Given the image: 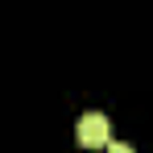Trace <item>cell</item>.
Listing matches in <instances>:
<instances>
[{"mask_svg": "<svg viewBox=\"0 0 153 153\" xmlns=\"http://www.w3.org/2000/svg\"><path fill=\"white\" fill-rule=\"evenodd\" d=\"M103 153H132V145H124V141H112V145H108Z\"/></svg>", "mask_w": 153, "mask_h": 153, "instance_id": "7a4b0ae2", "label": "cell"}, {"mask_svg": "<svg viewBox=\"0 0 153 153\" xmlns=\"http://www.w3.org/2000/svg\"><path fill=\"white\" fill-rule=\"evenodd\" d=\"M79 145L83 149H108L112 145V124L103 112H87L79 120Z\"/></svg>", "mask_w": 153, "mask_h": 153, "instance_id": "6da1fadb", "label": "cell"}]
</instances>
